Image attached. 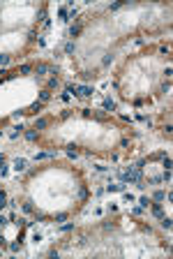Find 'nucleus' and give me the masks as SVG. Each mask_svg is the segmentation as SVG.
Segmentation results:
<instances>
[{"label": "nucleus", "instance_id": "obj_1", "mask_svg": "<svg viewBox=\"0 0 173 259\" xmlns=\"http://www.w3.org/2000/svg\"><path fill=\"white\" fill-rule=\"evenodd\" d=\"M120 178H122V183H141V169H129V171H125V174H120Z\"/></svg>", "mask_w": 173, "mask_h": 259}, {"label": "nucleus", "instance_id": "obj_2", "mask_svg": "<svg viewBox=\"0 0 173 259\" xmlns=\"http://www.w3.org/2000/svg\"><path fill=\"white\" fill-rule=\"evenodd\" d=\"M95 90H92V86H76V95H83V97H90Z\"/></svg>", "mask_w": 173, "mask_h": 259}, {"label": "nucleus", "instance_id": "obj_3", "mask_svg": "<svg viewBox=\"0 0 173 259\" xmlns=\"http://www.w3.org/2000/svg\"><path fill=\"white\" fill-rule=\"evenodd\" d=\"M14 169L16 171H26L28 169V162L23 160V157H16V160H14Z\"/></svg>", "mask_w": 173, "mask_h": 259}, {"label": "nucleus", "instance_id": "obj_4", "mask_svg": "<svg viewBox=\"0 0 173 259\" xmlns=\"http://www.w3.org/2000/svg\"><path fill=\"white\" fill-rule=\"evenodd\" d=\"M109 192H125V183H118V185H109Z\"/></svg>", "mask_w": 173, "mask_h": 259}, {"label": "nucleus", "instance_id": "obj_5", "mask_svg": "<svg viewBox=\"0 0 173 259\" xmlns=\"http://www.w3.org/2000/svg\"><path fill=\"white\" fill-rule=\"evenodd\" d=\"M35 72H37V77H42V74H46V72H49V65H37Z\"/></svg>", "mask_w": 173, "mask_h": 259}, {"label": "nucleus", "instance_id": "obj_6", "mask_svg": "<svg viewBox=\"0 0 173 259\" xmlns=\"http://www.w3.org/2000/svg\"><path fill=\"white\" fill-rule=\"evenodd\" d=\"M74 51H76V44H74V42H67V44H65V53L69 56V53H74Z\"/></svg>", "mask_w": 173, "mask_h": 259}, {"label": "nucleus", "instance_id": "obj_7", "mask_svg": "<svg viewBox=\"0 0 173 259\" xmlns=\"http://www.w3.org/2000/svg\"><path fill=\"white\" fill-rule=\"evenodd\" d=\"M58 16H60V19H63V21H67V19H69V9H65V7H60V9H58Z\"/></svg>", "mask_w": 173, "mask_h": 259}, {"label": "nucleus", "instance_id": "obj_8", "mask_svg": "<svg viewBox=\"0 0 173 259\" xmlns=\"http://www.w3.org/2000/svg\"><path fill=\"white\" fill-rule=\"evenodd\" d=\"M104 109L106 111H115V102L113 99H104Z\"/></svg>", "mask_w": 173, "mask_h": 259}, {"label": "nucleus", "instance_id": "obj_9", "mask_svg": "<svg viewBox=\"0 0 173 259\" xmlns=\"http://www.w3.org/2000/svg\"><path fill=\"white\" fill-rule=\"evenodd\" d=\"M46 125H49V120H46V118H39V120H35V127H37V130H44Z\"/></svg>", "mask_w": 173, "mask_h": 259}, {"label": "nucleus", "instance_id": "obj_10", "mask_svg": "<svg viewBox=\"0 0 173 259\" xmlns=\"http://www.w3.org/2000/svg\"><path fill=\"white\" fill-rule=\"evenodd\" d=\"M152 213H155V218H164V211H162V206H159V204H155Z\"/></svg>", "mask_w": 173, "mask_h": 259}, {"label": "nucleus", "instance_id": "obj_11", "mask_svg": "<svg viewBox=\"0 0 173 259\" xmlns=\"http://www.w3.org/2000/svg\"><path fill=\"white\" fill-rule=\"evenodd\" d=\"M49 99H51V93H49V90H42V93H39V102H49Z\"/></svg>", "mask_w": 173, "mask_h": 259}, {"label": "nucleus", "instance_id": "obj_12", "mask_svg": "<svg viewBox=\"0 0 173 259\" xmlns=\"http://www.w3.org/2000/svg\"><path fill=\"white\" fill-rule=\"evenodd\" d=\"M79 32H81V26H72L69 28V37H76Z\"/></svg>", "mask_w": 173, "mask_h": 259}, {"label": "nucleus", "instance_id": "obj_13", "mask_svg": "<svg viewBox=\"0 0 173 259\" xmlns=\"http://www.w3.org/2000/svg\"><path fill=\"white\" fill-rule=\"evenodd\" d=\"M9 60H12L9 56H5V53H0V65H2V67H5V65H9Z\"/></svg>", "mask_w": 173, "mask_h": 259}, {"label": "nucleus", "instance_id": "obj_14", "mask_svg": "<svg viewBox=\"0 0 173 259\" xmlns=\"http://www.w3.org/2000/svg\"><path fill=\"white\" fill-rule=\"evenodd\" d=\"M5 206H7V194L0 190V208H5Z\"/></svg>", "mask_w": 173, "mask_h": 259}, {"label": "nucleus", "instance_id": "obj_15", "mask_svg": "<svg viewBox=\"0 0 173 259\" xmlns=\"http://www.w3.org/2000/svg\"><path fill=\"white\" fill-rule=\"evenodd\" d=\"M58 86H60V81H58V77L49 79V88H58Z\"/></svg>", "mask_w": 173, "mask_h": 259}, {"label": "nucleus", "instance_id": "obj_16", "mask_svg": "<svg viewBox=\"0 0 173 259\" xmlns=\"http://www.w3.org/2000/svg\"><path fill=\"white\" fill-rule=\"evenodd\" d=\"M26 139H28V141H35V139H37V132H35V130H30V132H26Z\"/></svg>", "mask_w": 173, "mask_h": 259}, {"label": "nucleus", "instance_id": "obj_17", "mask_svg": "<svg viewBox=\"0 0 173 259\" xmlns=\"http://www.w3.org/2000/svg\"><path fill=\"white\" fill-rule=\"evenodd\" d=\"M162 227L164 229H171V218H162Z\"/></svg>", "mask_w": 173, "mask_h": 259}, {"label": "nucleus", "instance_id": "obj_18", "mask_svg": "<svg viewBox=\"0 0 173 259\" xmlns=\"http://www.w3.org/2000/svg\"><path fill=\"white\" fill-rule=\"evenodd\" d=\"M162 181H171V169H166V171H164V174H162Z\"/></svg>", "mask_w": 173, "mask_h": 259}, {"label": "nucleus", "instance_id": "obj_19", "mask_svg": "<svg viewBox=\"0 0 173 259\" xmlns=\"http://www.w3.org/2000/svg\"><path fill=\"white\" fill-rule=\"evenodd\" d=\"M30 72H32L30 65H21V74H30Z\"/></svg>", "mask_w": 173, "mask_h": 259}, {"label": "nucleus", "instance_id": "obj_20", "mask_svg": "<svg viewBox=\"0 0 173 259\" xmlns=\"http://www.w3.org/2000/svg\"><path fill=\"white\" fill-rule=\"evenodd\" d=\"M65 220H67V215H65V213H58V215H56V222H65Z\"/></svg>", "mask_w": 173, "mask_h": 259}, {"label": "nucleus", "instance_id": "obj_21", "mask_svg": "<svg viewBox=\"0 0 173 259\" xmlns=\"http://www.w3.org/2000/svg\"><path fill=\"white\" fill-rule=\"evenodd\" d=\"M155 201H164V192H162V190L155 192Z\"/></svg>", "mask_w": 173, "mask_h": 259}, {"label": "nucleus", "instance_id": "obj_22", "mask_svg": "<svg viewBox=\"0 0 173 259\" xmlns=\"http://www.w3.org/2000/svg\"><path fill=\"white\" fill-rule=\"evenodd\" d=\"M39 109H42V102H35V104H32V107H30L28 111H39Z\"/></svg>", "mask_w": 173, "mask_h": 259}, {"label": "nucleus", "instance_id": "obj_23", "mask_svg": "<svg viewBox=\"0 0 173 259\" xmlns=\"http://www.w3.org/2000/svg\"><path fill=\"white\" fill-rule=\"evenodd\" d=\"M23 211L30 213V211H32V201H26V204H23Z\"/></svg>", "mask_w": 173, "mask_h": 259}, {"label": "nucleus", "instance_id": "obj_24", "mask_svg": "<svg viewBox=\"0 0 173 259\" xmlns=\"http://www.w3.org/2000/svg\"><path fill=\"white\" fill-rule=\"evenodd\" d=\"M74 229V224H63V227H60V231H72Z\"/></svg>", "mask_w": 173, "mask_h": 259}, {"label": "nucleus", "instance_id": "obj_25", "mask_svg": "<svg viewBox=\"0 0 173 259\" xmlns=\"http://www.w3.org/2000/svg\"><path fill=\"white\" fill-rule=\"evenodd\" d=\"M0 252H2V250H0Z\"/></svg>", "mask_w": 173, "mask_h": 259}]
</instances>
